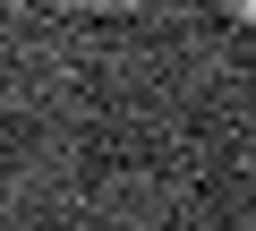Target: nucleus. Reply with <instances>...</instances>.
<instances>
[{
  "label": "nucleus",
  "mask_w": 256,
  "mask_h": 231,
  "mask_svg": "<svg viewBox=\"0 0 256 231\" xmlns=\"http://www.w3.org/2000/svg\"><path fill=\"white\" fill-rule=\"evenodd\" d=\"M230 18H248V26H256V0H230Z\"/></svg>",
  "instance_id": "1"
},
{
  "label": "nucleus",
  "mask_w": 256,
  "mask_h": 231,
  "mask_svg": "<svg viewBox=\"0 0 256 231\" xmlns=\"http://www.w3.org/2000/svg\"><path fill=\"white\" fill-rule=\"evenodd\" d=\"M77 9H128V0H77Z\"/></svg>",
  "instance_id": "2"
}]
</instances>
